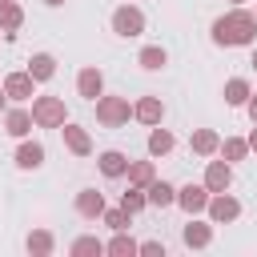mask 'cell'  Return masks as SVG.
<instances>
[{"label": "cell", "mask_w": 257, "mask_h": 257, "mask_svg": "<svg viewBox=\"0 0 257 257\" xmlns=\"http://www.w3.org/2000/svg\"><path fill=\"white\" fill-rule=\"evenodd\" d=\"M124 177H128V185H141V189H149V185L157 181V169H153V161H128Z\"/></svg>", "instance_id": "cell-21"}, {"label": "cell", "mask_w": 257, "mask_h": 257, "mask_svg": "<svg viewBox=\"0 0 257 257\" xmlns=\"http://www.w3.org/2000/svg\"><path fill=\"white\" fill-rule=\"evenodd\" d=\"M217 153H221V161L237 165V161H245V157H249V141H245V137H225Z\"/></svg>", "instance_id": "cell-25"}, {"label": "cell", "mask_w": 257, "mask_h": 257, "mask_svg": "<svg viewBox=\"0 0 257 257\" xmlns=\"http://www.w3.org/2000/svg\"><path fill=\"white\" fill-rule=\"evenodd\" d=\"M100 221H104V225H108L112 233H120V229H128V225H133V213H124L120 205H116V209H108V205H104V213H100Z\"/></svg>", "instance_id": "cell-30"}, {"label": "cell", "mask_w": 257, "mask_h": 257, "mask_svg": "<svg viewBox=\"0 0 257 257\" xmlns=\"http://www.w3.org/2000/svg\"><path fill=\"white\" fill-rule=\"evenodd\" d=\"M44 4H52V8H56V4H64V0H44Z\"/></svg>", "instance_id": "cell-34"}, {"label": "cell", "mask_w": 257, "mask_h": 257, "mask_svg": "<svg viewBox=\"0 0 257 257\" xmlns=\"http://www.w3.org/2000/svg\"><path fill=\"white\" fill-rule=\"evenodd\" d=\"M4 100H8V96H4V88H0V108H4Z\"/></svg>", "instance_id": "cell-35"}, {"label": "cell", "mask_w": 257, "mask_h": 257, "mask_svg": "<svg viewBox=\"0 0 257 257\" xmlns=\"http://www.w3.org/2000/svg\"><path fill=\"white\" fill-rule=\"evenodd\" d=\"M60 133H64L68 153H76V157H88V153H92V137H88V128H80V124L64 120V124H60Z\"/></svg>", "instance_id": "cell-10"}, {"label": "cell", "mask_w": 257, "mask_h": 257, "mask_svg": "<svg viewBox=\"0 0 257 257\" xmlns=\"http://www.w3.org/2000/svg\"><path fill=\"white\" fill-rule=\"evenodd\" d=\"M253 40H257V20H253V12H245L241 4L213 20V44L237 48V44H253Z\"/></svg>", "instance_id": "cell-1"}, {"label": "cell", "mask_w": 257, "mask_h": 257, "mask_svg": "<svg viewBox=\"0 0 257 257\" xmlns=\"http://www.w3.org/2000/svg\"><path fill=\"white\" fill-rule=\"evenodd\" d=\"M249 80L245 76H233V80H225V104H233V108H241L245 100H249Z\"/></svg>", "instance_id": "cell-26"}, {"label": "cell", "mask_w": 257, "mask_h": 257, "mask_svg": "<svg viewBox=\"0 0 257 257\" xmlns=\"http://www.w3.org/2000/svg\"><path fill=\"white\" fill-rule=\"evenodd\" d=\"M245 141H249V149H253V153H257V124H253V133H249V137H245Z\"/></svg>", "instance_id": "cell-33"}, {"label": "cell", "mask_w": 257, "mask_h": 257, "mask_svg": "<svg viewBox=\"0 0 257 257\" xmlns=\"http://www.w3.org/2000/svg\"><path fill=\"white\" fill-rule=\"evenodd\" d=\"M0 88H4V96H8V100H16V104H24V100H32V96H36V80H32L28 72H8Z\"/></svg>", "instance_id": "cell-6"}, {"label": "cell", "mask_w": 257, "mask_h": 257, "mask_svg": "<svg viewBox=\"0 0 257 257\" xmlns=\"http://www.w3.org/2000/svg\"><path fill=\"white\" fill-rule=\"evenodd\" d=\"M24 72H28L36 84H40V80H52V76H56V56H52V52H32V60H28Z\"/></svg>", "instance_id": "cell-16"}, {"label": "cell", "mask_w": 257, "mask_h": 257, "mask_svg": "<svg viewBox=\"0 0 257 257\" xmlns=\"http://www.w3.org/2000/svg\"><path fill=\"white\" fill-rule=\"evenodd\" d=\"M92 104H96V120H100L104 128H120V124H128V116H133L128 96H104V92H100Z\"/></svg>", "instance_id": "cell-3"}, {"label": "cell", "mask_w": 257, "mask_h": 257, "mask_svg": "<svg viewBox=\"0 0 257 257\" xmlns=\"http://www.w3.org/2000/svg\"><path fill=\"white\" fill-rule=\"evenodd\" d=\"M40 165H44V145H40V141H20V149H16V169L32 173V169H40Z\"/></svg>", "instance_id": "cell-13"}, {"label": "cell", "mask_w": 257, "mask_h": 257, "mask_svg": "<svg viewBox=\"0 0 257 257\" xmlns=\"http://www.w3.org/2000/svg\"><path fill=\"white\" fill-rule=\"evenodd\" d=\"M181 241H185V249H205V245L213 241V225H205V221H193V217H189V225L181 229Z\"/></svg>", "instance_id": "cell-15"}, {"label": "cell", "mask_w": 257, "mask_h": 257, "mask_svg": "<svg viewBox=\"0 0 257 257\" xmlns=\"http://www.w3.org/2000/svg\"><path fill=\"white\" fill-rule=\"evenodd\" d=\"M24 249H28L32 257H52V249H56V237H52L48 229H32V233H28V241H24Z\"/></svg>", "instance_id": "cell-20"}, {"label": "cell", "mask_w": 257, "mask_h": 257, "mask_svg": "<svg viewBox=\"0 0 257 257\" xmlns=\"http://www.w3.org/2000/svg\"><path fill=\"white\" fill-rule=\"evenodd\" d=\"M133 116L141 120V124H161L165 120V104H161V96H141L137 104H133Z\"/></svg>", "instance_id": "cell-11"}, {"label": "cell", "mask_w": 257, "mask_h": 257, "mask_svg": "<svg viewBox=\"0 0 257 257\" xmlns=\"http://www.w3.org/2000/svg\"><path fill=\"white\" fill-rule=\"evenodd\" d=\"M229 4H233V8H237V4H245V0H229Z\"/></svg>", "instance_id": "cell-37"}, {"label": "cell", "mask_w": 257, "mask_h": 257, "mask_svg": "<svg viewBox=\"0 0 257 257\" xmlns=\"http://www.w3.org/2000/svg\"><path fill=\"white\" fill-rule=\"evenodd\" d=\"M201 185H205L209 193H225V189H233V165H229V161H209Z\"/></svg>", "instance_id": "cell-7"}, {"label": "cell", "mask_w": 257, "mask_h": 257, "mask_svg": "<svg viewBox=\"0 0 257 257\" xmlns=\"http://www.w3.org/2000/svg\"><path fill=\"white\" fill-rule=\"evenodd\" d=\"M68 120V108L60 96H32V124L36 128H60Z\"/></svg>", "instance_id": "cell-2"}, {"label": "cell", "mask_w": 257, "mask_h": 257, "mask_svg": "<svg viewBox=\"0 0 257 257\" xmlns=\"http://www.w3.org/2000/svg\"><path fill=\"white\" fill-rule=\"evenodd\" d=\"M145 197H149L153 209H169V205H177V185H169V181H153V185L145 189Z\"/></svg>", "instance_id": "cell-19"}, {"label": "cell", "mask_w": 257, "mask_h": 257, "mask_svg": "<svg viewBox=\"0 0 257 257\" xmlns=\"http://www.w3.org/2000/svg\"><path fill=\"white\" fill-rule=\"evenodd\" d=\"M205 213H209V221H213V225H229V221H237V217H241V201H237L229 189H225V193H209Z\"/></svg>", "instance_id": "cell-4"}, {"label": "cell", "mask_w": 257, "mask_h": 257, "mask_svg": "<svg viewBox=\"0 0 257 257\" xmlns=\"http://www.w3.org/2000/svg\"><path fill=\"white\" fill-rule=\"evenodd\" d=\"M137 64H141L145 72H157V68H165V64H169V52H165L161 44H145V48H141V56H137Z\"/></svg>", "instance_id": "cell-23"}, {"label": "cell", "mask_w": 257, "mask_h": 257, "mask_svg": "<svg viewBox=\"0 0 257 257\" xmlns=\"http://www.w3.org/2000/svg\"><path fill=\"white\" fill-rule=\"evenodd\" d=\"M76 92H80L84 100H96V96L104 92V72H100L96 64L80 68V72H76Z\"/></svg>", "instance_id": "cell-9"}, {"label": "cell", "mask_w": 257, "mask_h": 257, "mask_svg": "<svg viewBox=\"0 0 257 257\" xmlns=\"http://www.w3.org/2000/svg\"><path fill=\"white\" fill-rule=\"evenodd\" d=\"M68 253H72V257H100V253H104V241H100V237H76V241L68 245Z\"/></svg>", "instance_id": "cell-27"}, {"label": "cell", "mask_w": 257, "mask_h": 257, "mask_svg": "<svg viewBox=\"0 0 257 257\" xmlns=\"http://www.w3.org/2000/svg\"><path fill=\"white\" fill-rule=\"evenodd\" d=\"M137 253H145V257H165V245H161V241H141Z\"/></svg>", "instance_id": "cell-31"}, {"label": "cell", "mask_w": 257, "mask_h": 257, "mask_svg": "<svg viewBox=\"0 0 257 257\" xmlns=\"http://www.w3.org/2000/svg\"><path fill=\"white\" fill-rule=\"evenodd\" d=\"M20 24H24V8H20L16 0H12V4H0V32H4V36H16Z\"/></svg>", "instance_id": "cell-22"}, {"label": "cell", "mask_w": 257, "mask_h": 257, "mask_svg": "<svg viewBox=\"0 0 257 257\" xmlns=\"http://www.w3.org/2000/svg\"><path fill=\"white\" fill-rule=\"evenodd\" d=\"M4 133L16 137V141H24L32 133V108H8L4 112Z\"/></svg>", "instance_id": "cell-12"}, {"label": "cell", "mask_w": 257, "mask_h": 257, "mask_svg": "<svg viewBox=\"0 0 257 257\" xmlns=\"http://www.w3.org/2000/svg\"><path fill=\"white\" fill-rule=\"evenodd\" d=\"M120 209H124V213H133V217H137L141 209H149V197H145V189H141V185H128V193L120 197Z\"/></svg>", "instance_id": "cell-29"}, {"label": "cell", "mask_w": 257, "mask_h": 257, "mask_svg": "<svg viewBox=\"0 0 257 257\" xmlns=\"http://www.w3.org/2000/svg\"><path fill=\"white\" fill-rule=\"evenodd\" d=\"M245 108H249V120L257 124V92H249V100H245Z\"/></svg>", "instance_id": "cell-32"}, {"label": "cell", "mask_w": 257, "mask_h": 257, "mask_svg": "<svg viewBox=\"0 0 257 257\" xmlns=\"http://www.w3.org/2000/svg\"><path fill=\"white\" fill-rule=\"evenodd\" d=\"M112 32L124 36V40L141 36V32H145V12H141L137 4H120V8L112 12Z\"/></svg>", "instance_id": "cell-5"}, {"label": "cell", "mask_w": 257, "mask_h": 257, "mask_svg": "<svg viewBox=\"0 0 257 257\" xmlns=\"http://www.w3.org/2000/svg\"><path fill=\"white\" fill-rule=\"evenodd\" d=\"M137 245H141V241H133V237H128V229H120V233L104 245V253H112V257H133V253H137Z\"/></svg>", "instance_id": "cell-28"}, {"label": "cell", "mask_w": 257, "mask_h": 257, "mask_svg": "<svg viewBox=\"0 0 257 257\" xmlns=\"http://www.w3.org/2000/svg\"><path fill=\"white\" fill-rule=\"evenodd\" d=\"M76 213H80L84 221H96V217L104 213V193H96V189H80V193H76Z\"/></svg>", "instance_id": "cell-14"}, {"label": "cell", "mask_w": 257, "mask_h": 257, "mask_svg": "<svg viewBox=\"0 0 257 257\" xmlns=\"http://www.w3.org/2000/svg\"><path fill=\"white\" fill-rule=\"evenodd\" d=\"M0 4H12V0H0Z\"/></svg>", "instance_id": "cell-38"}, {"label": "cell", "mask_w": 257, "mask_h": 257, "mask_svg": "<svg viewBox=\"0 0 257 257\" xmlns=\"http://www.w3.org/2000/svg\"><path fill=\"white\" fill-rule=\"evenodd\" d=\"M177 205H181L189 217H197V213H205V205H209V189H205V185H181V189H177Z\"/></svg>", "instance_id": "cell-8"}, {"label": "cell", "mask_w": 257, "mask_h": 257, "mask_svg": "<svg viewBox=\"0 0 257 257\" xmlns=\"http://www.w3.org/2000/svg\"><path fill=\"white\" fill-rule=\"evenodd\" d=\"M96 165H100V173H104L108 181H116V177H124V169H128V157H124L120 149H104V153L96 157Z\"/></svg>", "instance_id": "cell-18"}, {"label": "cell", "mask_w": 257, "mask_h": 257, "mask_svg": "<svg viewBox=\"0 0 257 257\" xmlns=\"http://www.w3.org/2000/svg\"><path fill=\"white\" fill-rule=\"evenodd\" d=\"M253 20H257V12H253Z\"/></svg>", "instance_id": "cell-39"}, {"label": "cell", "mask_w": 257, "mask_h": 257, "mask_svg": "<svg viewBox=\"0 0 257 257\" xmlns=\"http://www.w3.org/2000/svg\"><path fill=\"white\" fill-rule=\"evenodd\" d=\"M253 68H257V48H253Z\"/></svg>", "instance_id": "cell-36"}, {"label": "cell", "mask_w": 257, "mask_h": 257, "mask_svg": "<svg viewBox=\"0 0 257 257\" xmlns=\"http://www.w3.org/2000/svg\"><path fill=\"white\" fill-rule=\"evenodd\" d=\"M189 149H193L197 157H217V149H221V137H217L213 128H193V137H189Z\"/></svg>", "instance_id": "cell-17"}, {"label": "cell", "mask_w": 257, "mask_h": 257, "mask_svg": "<svg viewBox=\"0 0 257 257\" xmlns=\"http://www.w3.org/2000/svg\"><path fill=\"white\" fill-rule=\"evenodd\" d=\"M173 145H177V137L169 128H161V124H153V133H149V157H165V153H173Z\"/></svg>", "instance_id": "cell-24"}]
</instances>
